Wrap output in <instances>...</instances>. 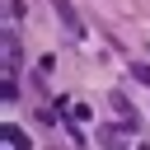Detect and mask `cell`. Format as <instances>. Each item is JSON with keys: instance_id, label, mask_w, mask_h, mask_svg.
Returning a JSON list of instances; mask_svg holds the SVG:
<instances>
[{"instance_id": "6da1fadb", "label": "cell", "mask_w": 150, "mask_h": 150, "mask_svg": "<svg viewBox=\"0 0 150 150\" xmlns=\"http://www.w3.org/2000/svg\"><path fill=\"white\" fill-rule=\"evenodd\" d=\"M52 5H56V14H61V23H66V33H70L75 42H84V38H89V28H84V19L75 14V5H70V0H52Z\"/></svg>"}, {"instance_id": "7a4b0ae2", "label": "cell", "mask_w": 150, "mask_h": 150, "mask_svg": "<svg viewBox=\"0 0 150 150\" xmlns=\"http://www.w3.org/2000/svg\"><path fill=\"white\" fill-rule=\"evenodd\" d=\"M108 103H112V112H117V122H122L127 131H136V127H141V117H136V108H131V98H127L122 89H112V98H108Z\"/></svg>"}, {"instance_id": "3957f363", "label": "cell", "mask_w": 150, "mask_h": 150, "mask_svg": "<svg viewBox=\"0 0 150 150\" xmlns=\"http://www.w3.org/2000/svg\"><path fill=\"white\" fill-rule=\"evenodd\" d=\"M0 141H5V150H33V141H28V131H23V127H9V122H5V131H0Z\"/></svg>"}, {"instance_id": "277c9868", "label": "cell", "mask_w": 150, "mask_h": 150, "mask_svg": "<svg viewBox=\"0 0 150 150\" xmlns=\"http://www.w3.org/2000/svg\"><path fill=\"white\" fill-rule=\"evenodd\" d=\"M19 61H23L19 38H14V33H5V75H14V70H19Z\"/></svg>"}, {"instance_id": "5b68a950", "label": "cell", "mask_w": 150, "mask_h": 150, "mask_svg": "<svg viewBox=\"0 0 150 150\" xmlns=\"http://www.w3.org/2000/svg\"><path fill=\"white\" fill-rule=\"evenodd\" d=\"M61 108L75 117V122H89V103H75V98H61Z\"/></svg>"}, {"instance_id": "8992f818", "label": "cell", "mask_w": 150, "mask_h": 150, "mask_svg": "<svg viewBox=\"0 0 150 150\" xmlns=\"http://www.w3.org/2000/svg\"><path fill=\"white\" fill-rule=\"evenodd\" d=\"M117 136H122V131L108 127V131H103V145H108V150H127V141H117Z\"/></svg>"}, {"instance_id": "52a82bcc", "label": "cell", "mask_w": 150, "mask_h": 150, "mask_svg": "<svg viewBox=\"0 0 150 150\" xmlns=\"http://www.w3.org/2000/svg\"><path fill=\"white\" fill-rule=\"evenodd\" d=\"M127 70H131V80H141V84H150V66H145V61H131Z\"/></svg>"}]
</instances>
